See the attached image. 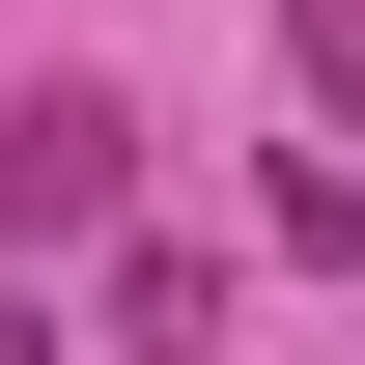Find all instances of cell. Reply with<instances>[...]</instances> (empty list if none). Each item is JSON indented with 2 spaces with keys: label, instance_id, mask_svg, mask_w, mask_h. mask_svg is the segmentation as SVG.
Segmentation results:
<instances>
[{
  "label": "cell",
  "instance_id": "6da1fadb",
  "mask_svg": "<svg viewBox=\"0 0 365 365\" xmlns=\"http://www.w3.org/2000/svg\"><path fill=\"white\" fill-rule=\"evenodd\" d=\"M113 197H140V113H113V85H29V113H0V225H29V253L113 225Z\"/></svg>",
  "mask_w": 365,
  "mask_h": 365
},
{
  "label": "cell",
  "instance_id": "7a4b0ae2",
  "mask_svg": "<svg viewBox=\"0 0 365 365\" xmlns=\"http://www.w3.org/2000/svg\"><path fill=\"white\" fill-rule=\"evenodd\" d=\"M225 337V253H113V365H197Z\"/></svg>",
  "mask_w": 365,
  "mask_h": 365
},
{
  "label": "cell",
  "instance_id": "3957f363",
  "mask_svg": "<svg viewBox=\"0 0 365 365\" xmlns=\"http://www.w3.org/2000/svg\"><path fill=\"white\" fill-rule=\"evenodd\" d=\"M0 365H56V337H29V281H0Z\"/></svg>",
  "mask_w": 365,
  "mask_h": 365
}]
</instances>
